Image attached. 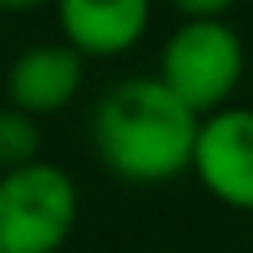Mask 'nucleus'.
<instances>
[{
	"mask_svg": "<svg viewBox=\"0 0 253 253\" xmlns=\"http://www.w3.org/2000/svg\"><path fill=\"white\" fill-rule=\"evenodd\" d=\"M198 115L154 75L119 79L91 111L99 162L130 186H162L190 170Z\"/></svg>",
	"mask_w": 253,
	"mask_h": 253,
	"instance_id": "nucleus-1",
	"label": "nucleus"
},
{
	"mask_svg": "<svg viewBox=\"0 0 253 253\" xmlns=\"http://www.w3.org/2000/svg\"><path fill=\"white\" fill-rule=\"evenodd\" d=\"M245 40L225 16L182 20L158 51V83L198 119L229 107L245 79Z\"/></svg>",
	"mask_w": 253,
	"mask_h": 253,
	"instance_id": "nucleus-2",
	"label": "nucleus"
},
{
	"mask_svg": "<svg viewBox=\"0 0 253 253\" xmlns=\"http://www.w3.org/2000/svg\"><path fill=\"white\" fill-rule=\"evenodd\" d=\"M79 221V190L55 162L0 174V253H59Z\"/></svg>",
	"mask_w": 253,
	"mask_h": 253,
	"instance_id": "nucleus-3",
	"label": "nucleus"
},
{
	"mask_svg": "<svg viewBox=\"0 0 253 253\" xmlns=\"http://www.w3.org/2000/svg\"><path fill=\"white\" fill-rule=\"evenodd\" d=\"M190 170L213 202L253 213V107L229 103L202 115Z\"/></svg>",
	"mask_w": 253,
	"mask_h": 253,
	"instance_id": "nucleus-4",
	"label": "nucleus"
},
{
	"mask_svg": "<svg viewBox=\"0 0 253 253\" xmlns=\"http://www.w3.org/2000/svg\"><path fill=\"white\" fill-rule=\"evenodd\" d=\"M154 0H55L63 43L83 59H115L150 32Z\"/></svg>",
	"mask_w": 253,
	"mask_h": 253,
	"instance_id": "nucleus-5",
	"label": "nucleus"
},
{
	"mask_svg": "<svg viewBox=\"0 0 253 253\" xmlns=\"http://www.w3.org/2000/svg\"><path fill=\"white\" fill-rule=\"evenodd\" d=\"M83 87V55L71 51L63 40L59 43H32L24 47L4 75V95L8 107L43 119V115H59L63 107L75 103Z\"/></svg>",
	"mask_w": 253,
	"mask_h": 253,
	"instance_id": "nucleus-6",
	"label": "nucleus"
},
{
	"mask_svg": "<svg viewBox=\"0 0 253 253\" xmlns=\"http://www.w3.org/2000/svg\"><path fill=\"white\" fill-rule=\"evenodd\" d=\"M28 162H40V119L16 107H0V174Z\"/></svg>",
	"mask_w": 253,
	"mask_h": 253,
	"instance_id": "nucleus-7",
	"label": "nucleus"
},
{
	"mask_svg": "<svg viewBox=\"0 0 253 253\" xmlns=\"http://www.w3.org/2000/svg\"><path fill=\"white\" fill-rule=\"evenodd\" d=\"M170 8L182 12V20H206V16H225L237 0H166Z\"/></svg>",
	"mask_w": 253,
	"mask_h": 253,
	"instance_id": "nucleus-8",
	"label": "nucleus"
},
{
	"mask_svg": "<svg viewBox=\"0 0 253 253\" xmlns=\"http://www.w3.org/2000/svg\"><path fill=\"white\" fill-rule=\"evenodd\" d=\"M47 0H0V12H36Z\"/></svg>",
	"mask_w": 253,
	"mask_h": 253,
	"instance_id": "nucleus-9",
	"label": "nucleus"
}]
</instances>
